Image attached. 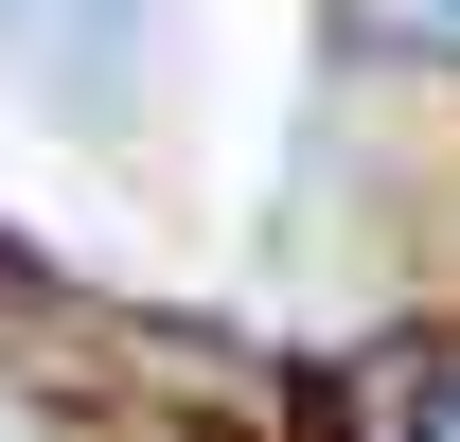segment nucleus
<instances>
[{"label":"nucleus","instance_id":"obj_1","mask_svg":"<svg viewBox=\"0 0 460 442\" xmlns=\"http://www.w3.org/2000/svg\"><path fill=\"white\" fill-rule=\"evenodd\" d=\"M407 442H460V372H443V389H425V425H407Z\"/></svg>","mask_w":460,"mask_h":442}]
</instances>
